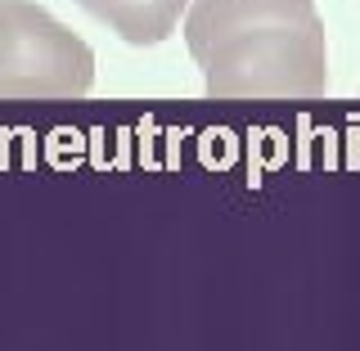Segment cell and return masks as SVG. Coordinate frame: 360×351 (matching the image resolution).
I'll use <instances>...</instances> for the list:
<instances>
[{
    "label": "cell",
    "instance_id": "cell-1",
    "mask_svg": "<svg viewBox=\"0 0 360 351\" xmlns=\"http://www.w3.org/2000/svg\"><path fill=\"white\" fill-rule=\"evenodd\" d=\"M185 45L207 99H320L329 90L315 0H194Z\"/></svg>",
    "mask_w": 360,
    "mask_h": 351
},
{
    "label": "cell",
    "instance_id": "cell-3",
    "mask_svg": "<svg viewBox=\"0 0 360 351\" xmlns=\"http://www.w3.org/2000/svg\"><path fill=\"white\" fill-rule=\"evenodd\" d=\"M95 23H104L127 45H162L176 37L180 14L194 0H77Z\"/></svg>",
    "mask_w": 360,
    "mask_h": 351
},
{
    "label": "cell",
    "instance_id": "cell-2",
    "mask_svg": "<svg viewBox=\"0 0 360 351\" xmlns=\"http://www.w3.org/2000/svg\"><path fill=\"white\" fill-rule=\"evenodd\" d=\"M95 50L32 0H0V99H82Z\"/></svg>",
    "mask_w": 360,
    "mask_h": 351
}]
</instances>
